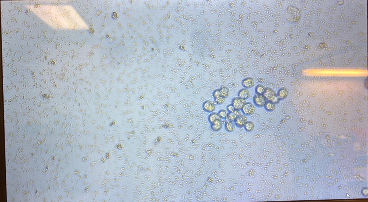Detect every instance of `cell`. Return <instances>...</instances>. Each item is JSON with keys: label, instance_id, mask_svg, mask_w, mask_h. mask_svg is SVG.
<instances>
[{"label": "cell", "instance_id": "obj_1", "mask_svg": "<svg viewBox=\"0 0 368 202\" xmlns=\"http://www.w3.org/2000/svg\"><path fill=\"white\" fill-rule=\"evenodd\" d=\"M300 12L296 7L289 6L285 10V18L289 23H296L299 21L300 18Z\"/></svg>", "mask_w": 368, "mask_h": 202}, {"label": "cell", "instance_id": "obj_2", "mask_svg": "<svg viewBox=\"0 0 368 202\" xmlns=\"http://www.w3.org/2000/svg\"><path fill=\"white\" fill-rule=\"evenodd\" d=\"M241 111L243 115L246 116H249L254 114L256 111V108L252 102H246Z\"/></svg>", "mask_w": 368, "mask_h": 202}, {"label": "cell", "instance_id": "obj_3", "mask_svg": "<svg viewBox=\"0 0 368 202\" xmlns=\"http://www.w3.org/2000/svg\"><path fill=\"white\" fill-rule=\"evenodd\" d=\"M253 101L256 107L261 108L264 107L267 100L263 95L256 94L253 97Z\"/></svg>", "mask_w": 368, "mask_h": 202}, {"label": "cell", "instance_id": "obj_4", "mask_svg": "<svg viewBox=\"0 0 368 202\" xmlns=\"http://www.w3.org/2000/svg\"><path fill=\"white\" fill-rule=\"evenodd\" d=\"M246 103V100L238 97H234L231 101L232 105L233 106L235 109L237 110H241Z\"/></svg>", "mask_w": 368, "mask_h": 202}, {"label": "cell", "instance_id": "obj_5", "mask_svg": "<svg viewBox=\"0 0 368 202\" xmlns=\"http://www.w3.org/2000/svg\"><path fill=\"white\" fill-rule=\"evenodd\" d=\"M202 108L205 112L211 114L215 110L216 107L213 102L210 100H207L203 102L202 105Z\"/></svg>", "mask_w": 368, "mask_h": 202}, {"label": "cell", "instance_id": "obj_6", "mask_svg": "<svg viewBox=\"0 0 368 202\" xmlns=\"http://www.w3.org/2000/svg\"><path fill=\"white\" fill-rule=\"evenodd\" d=\"M248 119L247 116L245 115H241L237 117L234 121L235 126L238 128H242L244 127L246 123L247 122Z\"/></svg>", "mask_w": 368, "mask_h": 202}, {"label": "cell", "instance_id": "obj_7", "mask_svg": "<svg viewBox=\"0 0 368 202\" xmlns=\"http://www.w3.org/2000/svg\"><path fill=\"white\" fill-rule=\"evenodd\" d=\"M267 101H271L274 97L277 95L276 92L273 89L267 87L264 94H263Z\"/></svg>", "mask_w": 368, "mask_h": 202}, {"label": "cell", "instance_id": "obj_8", "mask_svg": "<svg viewBox=\"0 0 368 202\" xmlns=\"http://www.w3.org/2000/svg\"><path fill=\"white\" fill-rule=\"evenodd\" d=\"M242 84L245 88H250L254 86V80L250 77L245 78L242 80Z\"/></svg>", "mask_w": 368, "mask_h": 202}, {"label": "cell", "instance_id": "obj_9", "mask_svg": "<svg viewBox=\"0 0 368 202\" xmlns=\"http://www.w3.org/2000/svg\"><path fill=\"white\" fill-rule=\"evenodd\" d=\"M225 120L226 121V122L225 124V130L229 133H231L234 131L235 126H236L234 122L230 121L228 117L226 118Z\"/></svg>", "mask_w": 368, "mask_h": 202}, {"label": "cell", "instance_id": "obj_10", "mask_svg": "<svg viewBox=\"0 0 368 202\" xmlns=\"http://www.w3.org/2000/svg\"><path fill=\"white\" fill-rule=\"evenodd\" d=\"M223 124L221 119H217L211 125V128L213 131L218 132L222 128Z\"/></svg>", "mask_w": 368, "mask_h": 202}, {"label": "cell", "instance_id": "obj_11", "mask_svg": "<svg viewBox=\"0 0 368 202\" xmlns=\"http://www.w3.org/2000/svg\"><path fill=\"white\" fill-rule=\"evenodd\" d=\"M288 94V91L287 89L282 88L279 89L276 94L281 101L285 99L287 97Z\"/></svg>", "mask_w": 368, "mask_h": 202}, {"label": "cell", "instance_id": "obj_12", "mask_svg": "<svg viewBox=\"0 0 368 202\" xmlns=\"http://www.w3.org/2000/svg\"><path fill=\"white\" fill-rule=\"evenodd\" d=\"M238 97L244 100H247L250 97V93L248 89L242 88L238 92Z\"/></svg>", "mask_w": 368, "mask_h": 202}, {"label": "cell", "instance_id": "obj_13", "mask_svg": "<svg viewBox=\"0 0 368 202\" xmlns=\"http://www.w3.org/2000/svg\"><path fill=\"white\" fill-rule=\"evenodd\" d=\"M241 115L242 113L240 111L235 110L233 112L228 113V118L230 121L234 122L237 117Z\"/></svg>", "mask_w": 368, "mask_h": 202}, {"label": "cell", "instance_id": "obj_14", "mask_svg": "<svg viewBox=\"0 0 368 202\" xmlns=\"http://www.w3.org/2000/svg\"><path fill=\"white\" fill-rule=\"evenodd\" d=\"M219 90L221 97L226 99L229 96L230 93L229 89L224 85L221 86L220 88L219 89Z\"/></svg>", "mask_w": 368, "mask_h": 202}, {"label": "cell", "instance_id": "obj_15", "mask_svg": "<svg viewBox=\"0 0 368 202\" xmlns=\"http://www.w3.org/2000/svg\"><path fill=\"white\" fill-rule=\"evenodd\" d=\"M208 121L210 125L217 119H221L217 113L212 112L208 116Z\"/></svg>", "mask_w": 368, "mask_h": 202}, {"label": "cell", "instance_id": "obj_16", "mask_svg": "<svg viewBox=\"0 0 368 202\" xmlns=\"http://www.w3.org/2000/svg\"><path fill=\"white\" fill-rule=\"evenodd\" d=\"M244 128L246 131L247 132H252L254 128V125L253 122L251 121H247L244 126Z\"/></svg>", "mask_w": 368, "mask_h": 202}, {"label": "cell", "instance_id": "obj_17", "mask_svg": "<svg viewBox=\"0 0 368 202\" xmlns=\"http://www.w3.org/2000/svg\"><path fill=\"white\" fill-rule=\"evenodd\" d=\"M264 107L266 111L271 112L275 110L276 108V105L275 104L270 101H267Z\"/></svg>", "mask_w": 368, "mask_h": 202}, {"label": "cell", "instance_id": "obj_18", "mask_svg": "<svg viewBox=\"0 0 368 202\" xmlns=\"http://www.w3.org/2000/svg\"><path fill=\"white\" fill-rule=\"evenodd\" d=\"M266 87L261 84H259L256 86L255 88V92L256 94L263 95L264 94Z\"/></svg>", "mask_w": 368, "mask_h": 202}, {"label": "cell", "instance_id": "obj_19", "mask_svg": "<svg viewBox=\"0 0 368 202\" xmlns=\"http://www.w3.org/2000/svg\"><path fill=\"white\" fill-rule=\"evenodd\" d=\"M221 119H225L228 117V112L225 109H221L217 113Z\"/></svg>", "mask_w": 368, "mask_h": 202}, {"label": "cell", "instance_id": "obj_20", "mask_svg": "<svg viewBox=\"0 0 368 202\" xmlns=\"http://www.w3.org/2000/svg\"><path fill=\"white\" fill-rule=\"evenodd\" d=\"M214 101L217 102L218 105H222L225 101V99L222 97L220 96L218 98L214 99Z\"/></svg>", "mask_w": 368, "mask_h": 202}, {"label": "cell", "instance_id": "obj_21", "mask_svg": "<svg viewBox=\"0 0 368 202\" xmlns=\"http://www.w3.org/2000/svg\"><path fill=\"white\" fill-rule=\"evenodd\" d=\"M212 95L214 99L217 98L218 97L221 96L219 89H217L214 90L213 93Z\"/></svg>", "mask_w": 368, "mask_h": 202}, {"label": "cell", "instance_id": "obj_22", "mask_svg": "<svg viewBox=\"0 0 368 202\" xmlns=\"http://www.w3.org/2000/svg\"><path fill=\"white\" fill-rule=\"evenodd\" d=\"M235 110L234 108V107L231 104H228V105L227 106L226 110L227 111L228 113L233 112V111H234Z\"/></svg>", "mask_w": 368, "mask_h": 202}]
</instances>
